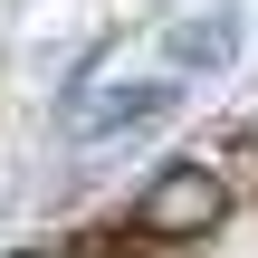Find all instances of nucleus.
I'll use <instances>...</instances> for the list:
<instances>
[{"mask_svg": "<svg viewBox=\"0 0 258 258\" xmlns=\"http://www.w3.org/2000/svg\"><path fill=\"white\" fill-rule=\"evenodd\" d=\"M19 258H67V249H19Z\"/></svg>", "mask_w": 258, "mask_h": 258, "instance_id": "5", "label": "nucleus"}, {"mask_svg": "<svg viewBox=\"0 0 258 258\" xmlns=\"http://www.w3.org/2000/svg\"><path fill=\"white\" fill-rule=\"evenodd\" d=\"M230 220V182L211 163H163L134 201V239H211Z\"/></svg>", "mask_w": 258, "mask_h": 258, "instance_id": "1", "label": "nucleus"}, {"mask_svg": "<svg viewBox=\"0 0 258 258\" xmlns=\"http://www.w3.org/2000/svg\"><path fill=\"white\" fill-rule=\"evenodd\" d=\"M230 57H239V19H230V10H191V19L172 29V67H182V77H220Z\"/></svg>", "mask_w": 258, "mask_h": 258, "instance_id": "3", "label": "nucleus"}, {"mask_svg": "<svg viewBox=\"0 0 258 258\" xmlns=\"http://www.w3.org/2000/svg\"><path fill=\"white\" fill-rule=\"evenodd\" d=\"M239 163H249V172H258V134H249V144H239Z\"/></svg>", "mask_w": 258, "mask_h": 258, "instance_id": "4", "label": "nucleus"}, {"mask_svg": "<svg viewBox=\"0 0 258 258\" xmlns=\"http://www.w3.org/2000/svg\"><path fill=\"white\" fill-rule=\"evenodd\" d=\"M172 115V86H96L77 105V144H115V134H144Z\"/></svg>", "mask_w": 258, "mask_h": 258, "instance_id": "2", "label": "nucleus"}]
</instances>
